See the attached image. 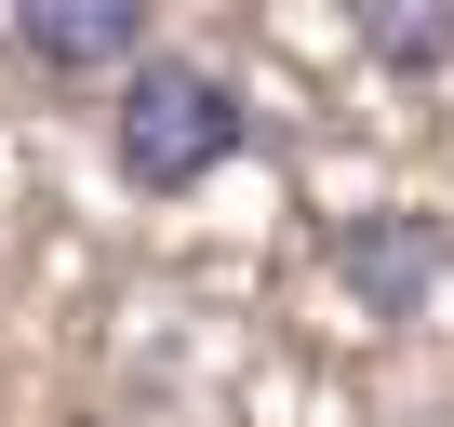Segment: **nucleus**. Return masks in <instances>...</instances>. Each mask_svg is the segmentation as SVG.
<instances>
[{
	"mask_svg": "<svg viewBox=\"0 0 454 427\" xmlns=\"http://www.w3.org/2000/svg\"><path fill=\"white\" fill-rule=\"evenodd\" d=\"M361 54L387 81H441L454 67V0H361Z\"/></svg>",
	"mask_w": 454,
	"mask_h": 427,
	"instance_id": "4",
	"label": "nucleus"
},
{
	"mask_svg": "<svg viewBox=\"0 0 454 427\" xmlns=\"http://www.w3.org/2000/svg\"><path fill=\"white\" fill-rule=\"evenodd\" d=\"M334 268H348V294H361L374 321H414V307L441 294L454 241H441V214H361V228H334Z\"/></svg>",
	"mask_w": 454,
	"mask_h": 427,
	"instance_id": "3",
	"label": "nucleus"
},
{
	"mask_svg": "<svg viewBox=\"0 0 454 427\" xmlns=\"http://www.w3.org/2000/svg\"><path fill=\"white\" fill-rule=\"evenodd\" d=\"M147 14L160 0H14V54L41 81H121L147 54Z\"/></svg>",
	"mask_w": 454,
	"mask_h": 427,
	"instance_id": "2",
	"label": "nucleus"
},
{
	"mask_svg": "<svg viewBox=\"0 0 454 427\" xmlns=\"http://www.w3.org/2000/svg\"><path fill=\"white\" fill-rule=\"evenodd\" d=\"M241 134H254V107H241V81H227V67H200V54H134V67H121L107 160H121L134 200H187V187H214L227 160H241Z\"/></svg>",
	"mask_w": 454,
	"mask_h": 427,
	"instance_id": "1",
	"label": "nucleus"
}]
</instances>
